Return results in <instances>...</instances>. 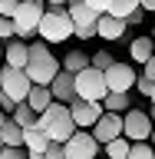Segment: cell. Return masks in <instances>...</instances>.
<instances>
[{"label":"cell","mask_w":155,"mask_h":159,"mask_svg":"<svg viewBox=\"0 0 155 159\" xmlns=\"http://www.w3.org/2000/svg\"><path fill=\"white\" fill-rule=\"evenodd\" d=\"M37 126H40V133H43L50 143H66V139L76 133V123L69 116V106L66 103H56V99L37 116Z\"/></svg>","instance_id":"6da1fadb"},{"label":"cell","mask_w":155,"mask_h":159,"mask_svg":"<svg viewBox=\"0 0 155 159\" xmlns=\"http://www.w3.org/2000/svg\"><path fill=\"white\" fill-rule=\"evenodd\" d=\"M59 60L53 57V50H50V43H43V40H37V43H30V60H27V76L33 86H50L53 83V76L59 73Z\"/></svg>","instance_id":"7a4b0ae2"},{"label":"cell","mask_w":155,"mask_h":159,"mask_svg":"<svg viewBox=\"0 0 155 159\" xmlns=\"http://www.w3.org/2000/svg\"><path fill=\"white\" fill-rule=\"evenodd\" d=\"M37 37L43 43H66L73 37V20H69L66 7H56V10H46L40 17V27H37Z\"/></svg>","instance_id":"3957f363"},{"label":"cell","mask_w":155,"mask_h":159,"mask_svg":"<svg viewBox=\"0 0 155 159\" xmlns=\"http://www.w3.org/2000/svg\"><path fill=\"white\" fill-rule=\"evenodd\" d=\"M46 13V3L43 0H20L17 13H13V37L27 40V37H37V27H40V17Z\"/></svg>","instance_id":"277c9868"},{"label":"cell","mask_w":155,"mask_h":159,"mask_svg":"<svg viewBox=\"0 0 155 159\" xmlns=\"http://www.w3.org/2000/svg\"><path fill=\"white\" fill-rule=\"evenodd\" d=\"M73 83H76V96L79 99H89V103H102L106 93H109L106 73H102V70H93V66H86L83 73H76Z\"/></svg>","instance_id":"5b68a950"},{"label":"cell","mask_w":155,"mask_h":159,"mask_svg":"<svg viewBox=\"0 0 155 159\" xmlns=\"http://www.w3.org/2000/svg\"><path fill=\"white\" fill-rule=\"evenodd\" d=\"M152 119H149L145 109H129V113H122V136L129 139V143H149V136H152Z\"/></svg>","instance_id":"8992f818"},{"label":"cell","mask_w":155,"mask_h":159,"mask_svg":"<svg viewBox=\"0 0 155 159\" xmlns=\"http://www.w3.org/2000/svg\"><path fill=\"white\" fill-rule=\"evenodd\" d=\"M30 76H27V70H13V66H0V89L7 93L10 99H17V103H27V93H30Z\"/></svg>","instance_id":"52a82bcc"},{"label":"cell","mask_w":155,"mask_h":159,"mask_svg":"<svg viewBox=\"0 0 155 159\" xmlns=\"http://www.w3.org/2000/svg\"><path fill=\"white\" fill-rule=\"evenodd\" d=\"M63 152H66V159H99V143L93 139V133L76 129V133L63 143Z\"/></svg>","instance_id":"ba28073f"},{"label":"cell","mask_w":155,"mask_h":159,"mask_svg":"<svg viewBox=\"0 0 155 159\" xmlns=\"http://www.w3.org/2000/svg\"><path fill=\"white\" fill-rule=\"evenodd\" d=\"M139 73L132 70V63H112V66L106 70V86L109 93H132V86H136Z\"/></svg>","instance_id":"9c48e42d"},{"label":"cell","mask_w":155,"mask_h":159,"mask_svg":"<svg viewBox=\"0 0 155 159\" xmlns=\"http://www.w3.org/2000/svg\"><path fill=\"white\" fill-rule=\"evenodd\" d=\"M102 113H106L102 103H89V99H79V96L69 103V116H73L76 129H93V123H96Z\"/></svg>","instance_id":"30bf717a"},{"label":"cell","mask_w":155,"mask_h":159,"mask_svg":"<svg viewBox=\"0 0 155 159\" xmlns=\"http://www.w3.org/2000/svg\"><path fill=\"white\" fill-rule=\"evenodd\" d=\"M93 139H96L99 146H106V143H112L116 136H122V116L119 113H102V116L93 123Z\"/></svg>","instance_id":"8fae6325"},{"label":"cell","mask_w":155,"mask_h":159,"mask_svg":"<svg viewBox=\"0 0 155 159\" xmlns=\"http://www.w3.org/2000/svg\"><path fill=\"white\" fill-rule=\"evenodd\" d=\"M126 20H119V17H109V13H99L96 20V37H102L106 43H116V40L126 37Z\"/></svg>","instance_id":"7c38bea8"},{"label":"cell","mask_w":155,"mask_h":159,"mask_svg":"<svg viewBox=\"0 0 155 159\" xmlns=\"http://www.w3.org/2000/svg\"><path fill=\"white\" fill-rule=\"evenodd\" d=\"M27 60H30V43L27 40H20V37L7 40V47H3V63L13 66V70H27Z\"/></svg>","instance_id":"4fadbf2b"},{"label":"cell","mask_w":155,"mask_h":159,"mask_svg":"<svg viewBox=\"0 0 155 159\" xmlns=\"http://www.w3.org/2000/svg\"><path fill=\"white\" fill-rule=\"evenodd\" d=\"M50 93H53V99L56 103H73L76 99V83H73V73H66V70H59L56 76H53V83H50Z\"/></svg>","instance_id":"5bb4252c"},{"label":"cell","mask_w":155,"mask_h":159,"mask_svg":"<svg viewBox=\"0 0 155 159\" xmlns=\"http://www.w3.org/2000/svg\"><path fill=\"white\" fill-rule=\"evenodd\" d=\"M152 43H155L152 37H136V40H132V43H129V57H132V63H139V66L149 63V60H152Z\"/></svg>","instance_id":"9a60e30c"},{"label":"cell","mask_w":155,"mask_h":159,"mask_svg":"<svg viewBox=\"0 0 155 159\" xmlns=\"http://www.w3.org/2000/svg\"><path fill=\"white\" fill-rule=\"evenodd\" d=\"M53 103V93H50V86H30V93H27V106L33 109V113H43V109Z\"/></svg>","instance_id":"2e32d148"},{"label":"cell","mask_w":155,"mask_h":159,"mask_svg":"<svg viewBox=\"0 0 155 159\" xmlns=\"http://www.w3.org/2000/svg\"><path fill=\"white\" fill-rule=\"evenodd\" d=\"M50 146V139L40 133V126H30V129H23V149H27L30 156H37V152H43V149Z\"/></svg>","instance_id":"e0dca14e"},{"label":"cell","mask_w":155,"mask_h":159,"mask_svg":"<svg viewBox=\"0 0 155 159\" xmlns=\"http://www.w3.org/2000/svg\"><path fill=\"white\" fill-rule=\"evenodd\" d=\"M102 109L106 113H129L132 109V93H106V99H102Z\"/></svg>","instance_id":"ac0fdd59"},{"label":"cell","mask_w":155,"mask_h":159,"mask_svg":"<svg viewBox=\"0 0 155 159\" xmlns=\"http://www.w3.org/2000/svg\"><path fill=\"white\" fill-rule=\"evenodd\" d=\"M59 66L66 70V73H73V76H76V73H83V70L89 66V53H79V50H69L66 57H63V63H59Z\"/></svg>","instance_id":"d6986e66"},{"label":"cell","mask_w":155,"mask_h":159,"mask_svg":"<svg viewBox=\"0 0 155 159\" xmlns=\"http://www.w3.org/2000/svg\"><path fill=\"white\" fill-rule=\"evenodd\" d=\"M0 139H3V146H23V129L7 116L3 126H0Z\"/></svg>","instance_id":"ffe728a7"},{"label":"cell","mask_w":155,"mask_h":159,"mask_svg":"<svg viewBox=\"0 0 155 159\" xmlns=\"http://www.w3.org/2000/svg\"><path fill=\"white\" fill-rule=\"evenodd\" d=\"M129 146H132V143H129L126 136H116L112 139V143H106V159H129Z\"/></svg>","instance_id":"44dd1931"},{"label":"cell","mask_w":155,"mask_h":159,"mask_svg":"<svg viewBox=\"0 0 155 159\" xmlns=\"http://www.w3.org/2000/svg\"><path fill=\"white\" fill-rule=\"evenodd\" d=\"M139 10V0H109V17H119V20H129V13Z\"/></svg>","instance_id":"7402d4cb"},{"label":"cell","mask_w":155,"mask_h":159,"mask_svg":"<svg viewBox=\"0 0 155 159\" xmlns=\"http://www.w3.org/2000/svg\"><path fill=\"white\" fill-rule=\"evenodd\" d=\"M10 119H13V123H17L20 129H30V126H37V113H33V109H30L27 103H20V106L13 109V116H10Z\"/></svg>","instance_id":"603a6c76"},{"label":"cell","mask_w":155,"mask_h":159,"mask_svg":"<svg viewBox=\"0 0 155 159\" xmlns=\"http://www.w3.org/2000/svg\"><path fill=\"white\" fill-rule=\"evenodd\" d=\"M112 63H116V57H112V53H106V50H96V53H89V66H93V70H102V73H106Z\"/></svg>","instance_id":"cb8c5ba5"},{"label":"cell","mask_w":155,"mask_h":159,"mask_svg":"<svg viewBox=\"0 0 155 159\" xmlns=\"http://www.w3.org/2000/svg\"><path fill=\"white\" fill-rule=\"evenodd\" d=\"M129 159H155L152 143H132L129 146Z\"/></svg>","instance_id":"d4e9b609"},{"label":"cell","mask_w":155,"mask_h":159,"mask_svg":"<svg viewBox=\"0 0 155 159\" xmlns=\"http://www.w3.org/2000/svg\"><path fill=\"white\" fill-rule=\"evenodd\" d=\"M0 159H30V152L23 146H3L0 149Z\"/></svg>","instance_id":"484cf974"},{"label":"cell","mask_w":155,"mask_h":159,"mask_svg":"<svg viewBox=\"0 0 155 159\" xmlns=\"http://www.w3.org/2000/svg\"><path fill=\"white\" fill-rule=\"evenodd\" d=\"M17 106H20L17 99H10L7 93H3V89H0V109H3V113H7V116H13V109H17Z\"/></svg>","instance_id":"4316f807"},{"label":"cell","mask_w":155,"mask_h":159,"mask_svg":"<svg viewBox=\"0 0 155 159\" xmlns=\"http://www.w3.org/2000/svg\"><path fill=\"white\" fill-rule=\"evenodd\" d=\"M0 40H13V20L0 17Z\"/></svg>","instance_id":"83f0119b"},{"label":"cell","mask_w":155,"mask_h":159,"mask_svg":"<svg viewBox=\"0 0 155 159\" xmlns=\"http://www.w3.org/2000/svg\"><path fill=\"white\" fill-rule=\"evenodd\" d=\"M20 7V0H0V17H13Z\"/></svg>","instance_id":"f1b7e54d"},{"label":"cell","mask_w":155,"mask_h":159,"mask_svg":"<svg viewBox=\"0 0 155 159\" xmlns=\"http://www.w3.org/2000/svg\"><path fill=\"white\" fill-rule=\"evenodd\" d=\"M83 3H86L89 10H96V13H106L109 10V0H83Z\"/></svg>","instance_id":"f546056e"},{"label":"cell","mask_w":155,"mask_h":159,"mask_svg":"<svg viewBox=\"0 0 155 159\" xmlns=\"http://www.w3.org/2000/svg\"><path fill=\"white\" fill-rule=\"evenodd\" d=\"M139 76H145V80H152V83H155V57L149 60V63H142V73H139Z\"/></svg>","instance_id":"4dcf8cb0"},{"label":"cell","mask_w":155,"mask_h":159,"mask_svg":"<svg viewBox=\"0 0 155 159\" xmlns=\"http://www.w3.org/2000/svg\"><path fill=\"white\" fill-rule=\"evenodd\" d=\"M136 89H139V93H142V96H149V93H152V80L139 76V80H136Z\"/></svg>","instance_id":"1f68e13d"},{"label":"cell","mask_w":155,"mask_h":159,"mask_svg":"<svg viewBox=\"0 0 155 159\" xmlns=\"http://www.w3.org/2000/svg\"><path fill=\"white\" fill-rule=\"evenodd\" d=\"M142 17H145V10L139 7V10H132V13H129V20H126V23H142Z\"/></svg>","instance_id":"d6a6232c"},{"label":"cell","mask_w":155,"mask_h":159,"mask_svg":"<svg viewBox=\"0 0 155 159\" xmlns=\"http://www.w3.org/2000/svg\"><path fill=\"white\" fill-rule=\"evenodd\" d=\"M43 3H46V10H56V7H66L69 0H43Z\"/></svg>","instance_id":"836d02e7"},{"label":"cell","mask_w":155,"mask_h":159,"mask_svg":"<svg viewBox=\"0 0 155 159\" xmlns=\"http://www.w3.org/2000/svg\"><path fill=\"white\" fill-rule=\"evenodd\" d=\"M139 7L145 10V13H155V0H139Z\"/></svg>","instance_id":"e575fe53"},{"label":"cell","mask_w":155,"mask_h":159,"mask_svg":"<svg viewBox=\"0 0 155 159\" xmlns=\"http://www.w3.org/2000/svg\"><path fill=\"white\" fill-rule=\"evenodd\" d=\"M145 113H149V119H152V123H155V106H149Z\"/></svg>","instance_id":"d590c367"},{"label":"cell","mask_w":155,"mask_h":159,"mask_svg":"<svg viewBox=\"0 0 155 159\" xmlns=\"http://www.w3.org/2000/svg\"><path fill=\"white\" fill-rule=\"evenodd\" d=\"M149 99H152V106H155V83H152V93H149Z\"/></svg>","instance_id":"8d00e7d4"},{"label":"cell","mask_w":155,"mask_h":159,"mask_svg":"<svg viewBox=\"0 0 155 159\" xmlns=\"http://www.w3.org/2000/svg\"><path fill=\"white\" fill-rule=\"evenodd\" d=\"M149 143H152V149H155V126H152V136H149Z\"/></svg>","instance_id":"74e56055"},{"label":"cell","mask_w":155,"mask_h":159,"mask_svg":"<svg viewBox=\"0 0 155 159\" xmlns=\"http://www.w3.org/2000/svg\"><path fill=\"white\" fill-rule=\"evenodd\" d=\"M3 119H7V113H3V109H0V126H3Z\"/></svg>","instance_id":"f35d334b"},{"label":"cell","mask_w":155,"mask_h":159,"mask_svg":"<svg viewBox=\"0 0 155 159\" xmlns=\"http://www.w3.org/2000/svg\"><path fill=\"white\" fill-rule=\"evenodd\" d=\"M0 60H3V40H0Z\"/></svg>","instance_id":"ab89813d"},{"label":"cell","mask_w":155,"mask_h":159,"mask_svg":"<svg viewBox=\"0 0 155 159\" xmlns=\"http://www.w3.org/2000/svg\"><path fill=\"white\" fill-rule=\"evenodd\" d=\"M152 57H155V43H152Z\"/></svg>","instance_id":"60d3db41"},{"label":"cell","mask_w":155,"mask_h":159,"mask_svg":"<svg viewBox=\"0 0 155 159\" xmlns=\"http://www.w3.org/2000/svg\"><path fill=\"white\" fill-rule=\"evenodd\" d=\"M0 149H3V139H0Z\"/></svg>","instance_id":"b9f144b4"}]
</instances>
